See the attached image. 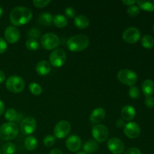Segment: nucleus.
I'll list each match as a JSON object with an SVG mask.
<instances>
[{
    "label": "nucleus",
    "mask_w": 154,
    "mask_h": 154,
    "mask_svg": "<svg viewBox=\"0 0 154 154\" xmlns=\"http://www.w3.org/2000/svg\"><path fill=\"white\" fill-rule=\"evenodd\" d=\"M5 109V107L4 102L2 100H0V116L4 114Z\"/></svg>",
    "instance_id": "42"
},
{
    "label": "nucleus",
    "mask_w": 154,
    "mask_h": 154,
    "mask_svg": "<svg viewBox=\"0 0 154 154\" xmlns=\"http://www.w3.org/2000/svg\"><path fill=\"white\" fill-rule=\"evenodd\" d=\"M39 46H40V45L38 42V41L35 40V39L29 38L26 42V48L29 51H37V50H38Z\"/></svg>",
    "instance_id": "29"
},
{
    "label": "nucleus",
    "mask_w": 154,
    "mask_h": 154,
    "mask_svg": "<svg viewBox=\"0 0 154 154\" xmlns=\"http://www.w3.org/2000/svg\"><path fill=\"white\" fill-rule=\"evenodd\" d=\"M32 17V12L26 7H17L11 11L10 14V21L17 26L25 25L29 22Z\"/></svg>",
    "instance_id": "1"
},
{
    "label": "nucleus",
    "mask_w": 154,
    "mask_h": 154,
    "mask_svg": "<svg viewBox=\"0 0 154 154\" xmlns=\"http://www.w3.org/2000/svg\"><path fill=\"white\" fill-rule=\"evenodd\" d=\"M51 2V0H34L32 2L33 5L37 8H44L48 5Z\"/></svg>",
    "instance_id": "35"
},
{
    "label": "nucleus",
    "mask_w": 154,
    "mask_h": 154,
    "mask_svg": "<svg viewBox=\"0 0 154 154\" xmlns=\"http://www.w3.org/2000/svg\"><path fill=\"white\" fill-rule=\"evenodd\" d=\"M18 114L14 108H8L5 111V117L7 120H8L11 123H14V121H16L17 120Z\"/></svg>",
    "instance_id": "27"
},
{
    "label": "nucleus",
    "mask_w": 154,
    "mask_h": 154,
    "mask_svg": "<svg viewBox=\"0 0 154 154\" xmlns=\"http://www.w3.org/2000/svg\"><path fill=\"white\" fill-rule=\"evenodd\" d=\"M38 21L41 24L46 26H49L53 23V16L50 13L45 12V13L42 14L39 16Z\"/></svg>",
    "instance_id": "25"
},
{
    "label": "nucleus",
    "mask_w": 154,
    "mask_h": 154,
    "mask_svg": "<svg viewBox=\"0 0 154 154\" xmlns=\"http://www.w3.org/2000/svg\"><path fill=\"white\" fill-rule=\"evenodd\" d=\"M129 96H130L132 99H138L140 96V90L137 87L135 86H132L130 87V89L129 90Z\"/></svg>",
    "instance_id": "34"
},
{
    "label": "nucleus",
    "mask_w": 154,
    "mask_h": 154,
    "mask_svg": "<svg viewBox=\"0 0 154 154\" xmlns=\"http://www.w3.org/2000/svg\"><path fill=\"white\" fill-rule=\"evenodd\" d=\"M66 144L67 148L72 152H77L81 149L82 141L81 138L76 135H72L66 139Z\"/></svg>",
    "instance_id": "15"
},
{
    "label": "nucleus",
    "mask_w": 154,
    "mask_h": 154,
    "mask_svg": "<svg viewBox=\"0 0 154 154\" xmlns=\"http://www.w3.org/2000/svg\"><path fill=\"white\" fill-rule=\"evenodd\" d=\"M2 154H14L16 152V146L11 142H7L5 144L2 150Z\"/></svg>",
    "instance_id": "28"
},
{
    "label": "nucleus",
    "mask_w": 154,
    "mask_h": 154,
    "mask_svg": "<svg viewBox=\"0 0 154 154\" xmlns=\"http://www.w3.org/2000/svg\"><path fill=\"white\" fill-rule=\"evenodd\" d=\"M83 149H84V152H85L86 153H93L97 151L99 149V144L97 141L95 140H89L84 144Z\"/></svg>",
    "instance_id": "21"
},
{
    "label": "nucleus",
    "mask_w": 154,
    "mask_h": 154,
    "mask_svg": "<svg viewBox=\"0 0 154 154\" xmlns=\"http://www.w3.org/2000/svg\"><path fill=\"white\" fill-rule=\"evenodd\" d=\"M136 115V111L132 105H126L121 110V117L123 120L131 121Z\"/></svg>",
    "instance_id": "16"
},
{
    "label": "nucleus",
    "mask_w": 154,
    "mask_h": 154,
    "mask_svg": "<svg viewBox=\"0 0 154 154\" xmlns=\"http://www.w3.org/2000/svg\"><path fill=\"white\" fill-rule=\"evenodd\" d=\"M27 35L29 38L31 39H35V40H37L38 38H39L41 35V32L39 31L38 29L37 28H31L27 32Z\"/></svg>",
    "instance_id": "31"
},
{
    "label": "nucleus",
    "mask_w": 154,
    "mask_h": 154,
    "mask_svg": "<svg viewBox=\"0 0 154 154\" xmlns=\"http://www.w3.org/2000/svg\"><path fill=\"white\" fill-rule=\"evenodd\" d=\"M141 38L139 29L135 27H129L123 33V39L127 44H135Z\"/></svg>",
    "instance_id": "11"
},
{
    "label": "nucleus",
    "mask_w": 154,
    "mask_h": 154,
    "mask_svg": "<svg viewBox=\"0 0 154 154\" xmlns=\"http://www.w3.org/2000/svg\"><path fill=\"white\" fill-rule=\"evenodd\" d=\"M5 80V75L2 70H0V84L3 83Z\"/></svg>",
    "instance_id": "43"
},
{
    "label": "nucleus",
    "mask_w": 154,
    "mask_h": 154,
    "mask_svg": "<svg viewBox=\"0 0 154 154\" xmlns=\"http://www.w3.org/2000/svg\"><path fill=\"white\" fill-rule=\"evenodd\" d=\"M124 154H141V151L136 147H131L125 151Z\"/></svg>",
    "instance_id": "39"
},
{
    "label": "nucleus",
    "mask_w": 154,
    "mask_h": 154,
    "mask_svg": "<svg viewBox=\"0 0 154 154\" xmlns=\"http://www.w3.org/2000/svg\"><path fill=\"white\" fill-rule=\"evenodd\" d=\"M50 154H63V152L60 150V149H53L51 152H50Z\"/></svg>",
    "instance_id": "44"
},
{
    "label": "nucleus",
    "mask_w": 154,
    "mask_h": 154,
    "mask_svg": "<svg viewBox=\"0 0 154 154\" xmlns=\"http://www.w3.org/2000/svg\"><path fill=\"white\" fill-rule=\"evenodd\" d=\"M138 7L147 11H154V0L153 1H136Z\"/></svg>",
    "instance_id": "24"
},
{
    "label": "nucleus",
    "mask_w": 154,
    "mask_h": 154,
    "mask_svg": "<svg viewBox=\"0 0 154 154\" xmlns=\"http://www.w3.org/2000/svg\"><path fill=\"white\" fill-rule=\"evenodd\" d=\"M5 38L6 42L10 44H15L19 41L20 33L17 28L15 26H8L5 30Z\"/></svg>",
    "instance_id": "14"
},
{
    "label": "nucleus",
    "mask_w": 154,
    "mask_h": 154,
    "mask_svg": "<svg viewBox=\"0 0 154 154\" xmlns=\"http://www.w3.org/2000/svg\"><path fill=\"white\" fill-rule=\"evenodd\" d=\"M7 48H8V45L6 41L5 40V39H3L2 38L0 37V54L5 52Z\"/></svg>",
    "instance_id": "37"
},
{
    "label": "nucleus",
    "mask_w": 154,
    "mask_h": 154,
    "mask_svg": "<svg viewBox=\"0 0 154 154\" xmlns=\"http://www.w3.org/2000/svg\"><path fill=\"white\" fill-rule=\"evenodd\" d=\"M0 154H2V153H1V150H0Z\"/></svg>",
    "instance_id": "48"
},
{
    "label": "nucleus",
    "mask_w": 154,
    "mask_h": 154,
    "mask_svg": "<svg viewBox=\"0 0 154 154\" xmlns=\"http://www.w3.org/2000/svg\"><path fill=\"white\" fill-rule=\"evenodd\" d=\"M53 23L58 28H64L67 26L68 20L62 14H57L53 17Z\"/></svg>",
    "instance_id": "23"
},
{
    "label": "nucleus",
    "mask_w": 154,
    "mask_h": 154,
    "mask_svg": "<svg viewBox=\"0 0 154 154\" xmlns=\"http://www.w3.org/2000/svg\"><path fill=\"white\" fill-rule=\"evenodd\" d=\"M6 88L8 90L13 93H19L23 90L25 87V83L21 77L17 75H13L9 77L5 83Z\"/></svg>",
    "instance_id": "4"
},
{
    "label": "nucleus",
    "mask_w": 154,
    "mask_h": 154,
    "mask_svg": "<svg viewBox=\"0 0 154 154\" xmlns=\"http://www.w3.org/2000/svg\"><path fill=\"white\" fill-rule=\"evenodd\" d=\"M108 148L113 154H121L125 150V144L118 138H110L108 141Z\"/></svg>",
    "instance_id": "13"
},
{
    "label": "nucleus",
    "mask_w": 154,
    "mask_h": 154,
    "mask_svg": "<svg viewBox=\"0 0 154 154\" xmlns=\"http://www.w3.org/2000/svg\"><path fill=\"white\" fill-rule=\"evenodd\" d=\"M65 14H66V16L69 17H75V15H76V11H75V9L72 7H68L66 8V10H65Z\"/></svg>",
    "instance_id": "36"
},
{
    "label": "nucleus",
    "mask_w": 154,
    "mask_h": 154,
    "mask_svg": "<svg viewBox=\"0 0 154 154\" xmlns=\"http://www.w3.org/2000/svg\"><path fill=\"white\" fill-rule=\"evenodd\" d=\"M38 146V141L35 137L28 136L24 141V147L29 151H33Z\"/></svg>",
    "instance_id": "22"
},
{
    "label": "nucleus",
    "mask_w": 154,
    "mask_h": 154,
    "mask_svg": "<svg viewBox=\"0 0 154 154\" xmlns=\"http://www.w3.org/2000/svg\"><path fill=\"white\" fill-rule=\"evenodd\" d=\"M105 111L102 108H97L93 110L90 114V120L93 123H99L105 119Z\"/></svg>",
    "instance_id": "17"
},
{
    "label": "nucleus",
    "mask_w": 154,
    "mask_h": 154,
    "mask_svg": "<svg viewBox=\"0 0 154 154\" xmlns=\"http://www.w3.org/2000/svg\"><path fill=\"white\" fill-rule=\"evenodd\" d=\"M36 127H37V123H36L35 119L32 117L24 118L21 121L20 126L21 132L26 135H29L32 134L35 131Z\"/></svg>",
    "instance_id": "10"
},
{
    "label": "nucleus",
    "mask_w": 154,
    "mask_h": 154,
    "mask_svg": "<svg viewBox=\"0 0 154 154\" xmlns=\"http://www.w3.org/2000/svg\"><path fill=\"white\" fill-rule=\"evenodd\" d=\"M92 135L96 141L104 142L108 138L109 132L108 128L105 125L98 124L93 126L92 129Z\"/></svg>",
    "instance_id": "9"
},
{
    "label": "nucleus",
    "mask_w": 154,
    "mask_h": 154,
    "mask_svg": "<svg viewBox=\"0 0 154 154\" xmlns=\"http://www.w3.org/2000/svg\"><path fill=\"white\" fill-rule=\"evenodd\" d=\"M127 14L130 17H136L137 15L139 14L140 12V8L138 7V5H132L129 6V8H127Z\"/></svg>",
    "instance_id": "32"
},
{
    "label": "nucleus",
    "mask_w": 154,
    "mask_h": 154,
    "mask_svg": "<svg viewBox=\"0 0 154 154\" xmlns=\"http://www.w3.org/2000/svg\"><path fill=\"white\" fill-rule=\"evenodd\" d=\"M50 64L54 67L60 68L65 64L66 60V54L64 50L56 49L51 54L49 57Z\"/></svg>",
    "instance_id": "7"
},
{
    "label": "nucleus",
    "mask_w": 154,
    "mask_h": 154,
    "mask_svg": "<svg viewBox=\"0 0 154 154\" xmlns=\"http://www.w3.org/2000/svg\"><path fill=\"white\" fill-rule=\"evenodd\" d=\"M117 78L123 84L130 87L135 85L138 81L136 73L130 69H121L117 73Z\"/></svg>",
    "instance_id": "5"
},
{
    "label": "nucleus",
    "mask_w": 154,
    "mask_h": 154,
    "mask_svg": "<svg viewBox=\"0 0 154 154\" xmlns=\"http://www.w3.org/2000/svg\"><path fill=\"white\" fill-rule=\"evenodd\" d=\"M3 15V9L2 8V7L0 6V17H2Z\"/></svg>",
    "instance_id": "45"
},
{
    "label": "nucleus",
    "mask_w": 154,
    "mask_h": 154,
    "mask_svg": "<svg viewBox=\"0 0 154 154\" xmlns=\"http://www.w3.org/2000/svg\"><path fill=\"white\" fill-rule=\"evenodd\" d=\"M51 64L45 60H42V61L38 62L35 66L36 72L41 76H45V75H48L51 72Z\"/></svg>",
    "instance_id": "18"
},
{
    "label": "nucleus",
    "mask_w": 154,
    "mask_h": 154,
    "mask_svg": "<svg viewBox=\"0 0 154 154\" xmlns=\"http://www.w3.org/2000/svg\"><path fill=\"white\" fill-rule=\"evenodd\" d=\"M71 124L66 120H61L57 123L54 129V137L59 139L66 138L71 132Z\"/></svg>",
    "instance_id": "8"
},
{
    "label": "nucleus",
    "mask_w": 154,
    "mask_h": 154,
    "mask_svg": "<svg viewBox=\"0 0 154 154\" xmlns=\"http://www.w3.org/2000/svg\"><path fill=\"white\" fill-rule=\"evenodd\" d=\"M124 134L126 137L129 138L133 139V138H138L141 133V128L138 123L135 122H129L127 124L125 125L124 129Z\"/></svg>",
    "instance_id": "12"
},
{
    "label": "nucleus",
    "mask_w": 154,
    "mask_h": 154,
    "mask_svg": "<svg viewBox=\"0 0 154 154\" xmlns=\"http://www.w3.org/2000/svg\"><path fill=\"white\" fill-rule=\"evenodd\" d=\"M116 125L118 128H122L125 126V122L123 119H117L116 121Z\"/></svg>",
    "instance_id": "40"
},
{
    "label": "nucleus",
    "mask_w": 154,
    "mask_h": 154,
    "mask_svg": "<svg viewBox=\"0 0 154 154\" xmlns=\"http://www.w3.org/2000/svg\"><path fill=\"white\" fill-rule=\"evenodd\" d=\"M90 45V39L85 35H76L67 41V47L72 52H80L85 50Z\"/></svg>",
    "instance_id": "2"
},
{
    "label": "nucleus",
    "mask_w": 154,
    "mask_h": 154,
    "mask_svg": "<svg viewBox=\"0 0 154 154\" xmlns=\"http://www.w3.org/2000/svg\"><path fill=\"white\" fill-rule=\"evenodd\" d=\"M141 45L146 49H152L154 47V38L150 35H145L141 38Z\"/></svg>",
    "instance_id": "26"
},
{
    "label": "nucleus",
    "mask_w": 154,
    "mask_h": 154,
    "mask_svg": "<svg viewBox=\"0 0 154 154\" xmlns=\"http://www.w3.org/2000/svg\"><path fill=\"white\" fill-rule=\"evenodd\" d=\"M19 129L14 123H4L0 126V138L4 141H11L17 136Z\"/></svg>",
    "instance_id": "3"
},
{
    "label": "nucleus",
    "mask_w": 154,
    "mask_h": 154,
    "mask_svg": "<svg viewBox=\"0 0 154 154\" xmlns=\"http://www.w3.org/2000/svg\"><path fill=\"white\" fill-rule=\"evenodd\" d=\"M60 45V38L54 33H46L41 38V45L48 51L55 49Z\"/></svg>",
    "instance_id": "6"
},
{
    "label": "nucleus",
    "mask_w": 154,
    "mask_h": 154,
    "mask_svg": "<svg viewBox=\"0 0 154 154\" xmlns=\"http://www.w3.org/2000/svg\"><path fill=\"white\" fill-rule=\"evenodd\" d=\"M144 102H145V105L147 108H151L154 107V97H153V96L146 97V99Z\"/></svg>",
    "instance_id": "38"
},
{
    "label": "nucleus",
    "mask_w": 154,
    "mask_h": 154,
    "mask_svg": "<svg viewBox=\"0 0 154 154\" xmlns=\"http://www.w3.org/2000/svg\"><path fill=\"white\" fill-rule=\"evenodd\" d=\"M56 141V138L55 137L53 136V135H47V136L45 137L44 138V144H45V147H52L54 144H55Z\"/></svg>",
    "instance_id": "33"
},
{
    "label": "nucleus",
    "mask_w": 154,
    "mask_h": 154,
    "mask_svg": "<svg viewBox=\"0 0 154 154\" xmlns=\"http://www.w3.org/2000/svg\"><path fill=\"white\" fill-rule=\"evenodd\" d=\"M153 32H154V23H153Z\"/></svg>",
    "instance_id": "47"
},
{
    "label": "nucleus",
    "mask_w": 154,
    "mask_h": 154,
    "mask_svg": "<svg viewBox=\"0 0 154 154\" xmlns=\"http://www.w3.org/2000/svg\"><path fill=\"white\" fill-rule=\"evenodd\" d=\"M123 3L125 5L131 6L132 5H135L136 3V1L135 0H123Z\"/></svg>",
    "instance_id": "41"
},
{
    "label": "nucleus",
    "mask_w": 154,
    "mask_h": 154,
    "mask_svg": "<svg viewBox=\"0 0 154 154\" xmlns=\"http://www.w3.org/2000/svg\"><path fill=\"white\" fill-rule=\"evenodd\" d=\"M74 23H75V26L79 29H86L90 25V20L88 17L84 15H78L75 17Z\"/></svg>",
    "instance_id": "20"
},
{
    "label": "nucleus",
    "mask_w": 154,
    "mask_h": 154,
    "mask_svg": "<svg viewBox=\"0 0 154 154\" xmlns=\"http://www.w3.org/2000/svg\"><path fill=\"white\" fill-rule=\"evenodd\" d=\"M141 88H142L143 93L146 97L152 96L154 94V82L152 80H145L142 83Z\"/></svg>",
    "instance_id": "19"
},
{
    "label": "nucleus",
    "mask_w": 154,
    "mask_h": 154,
    "mask_svg": "<svg viewBox=\"0 0 154 154\" xmlns=\"http://www.w3.org/2000/svg\"><path fill=\"white\" fill-rule=\"evenodd\" d=\"M76 154H87V153H86L85 152H84V151H79V152H78Z\"/></svg>",
    "instance_id": "46"
},
{
    "label": "nucleus",
    "mask_w": 154,
    "mask_h": 154,
    "mask_svg": "<svg viewBox=\"0 0 154 154\" xmlns=\"http://www.w3.org/2000/svg\"><path fill=\"white\" fill-rule=\"evenodd\" d=\"M29 89L30 92L32 93L35 96H38L42 93V88L37 83L32 82L29 84Z\"/></svg>",
    "instance_id": "30"
}]
</instances>
